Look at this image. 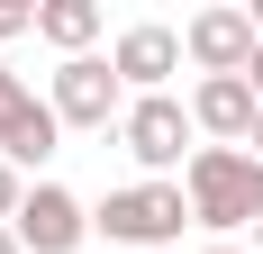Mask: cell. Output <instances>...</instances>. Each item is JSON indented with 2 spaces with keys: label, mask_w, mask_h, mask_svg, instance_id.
<instances>
[{
  "label": "cell",
  "mask_w": 263,
  "mask_h": 254,
  "mask_svg": "<svg viewBox=\"0 0 263 254\" xmlns=\"http://www.w3.org/2000/svg\"><path fill=\"white\" fill-rule=\"evenodd\" d=\"M182 191H191V218L218 227V236L263 218V164H254V146H200L191 173H182Z\"/></svg>",
  "instance_id": "obj_1"
},
{
  "label": "cell",
  "mask_w": 263,
  "mask_h": 254,
  "mask_svg": "<svg viewBox=\"0 0 263 254\" xmlns=\"http://www.w3.org/2000/svg\"><path fill=\"white\" fill-rule=\"evenodd\" d=\"M91 227H100L109 245H173V236L200 227V218H191L182 182H127V191H109V200L91 209Z\"/></svg>",
  "instance_id": "obj_2"
},
{
  "label": "cell",
  "mask_w": 263,
  "mask_h": 254,
  "mask_svg": "<svg viewBox=\"0 0 263 254\" xmlns=\"http://www.w3.org/2000/svg\"><path fill=\"white\" fill-rule=\"evenodd\" d=\"M191 127H200V118H191L173 91H155V100H127V118H118V146H127L145 173H173V164L191 173V154H200V146H191Z\"/></svg>",
  "instance_id": "obj_3"
},
{
  "label": "cell",
  "mask_w": 263,
  "mask_h": 254,
  "mask_svg": "<svg viewBox=\"0 0 263 254\" xmlns=\"http://www.w3.org/2000/svg\"><path fill=\"white\" fill-rule=\"evenodd\" d=\"M46 100H54L64 127H109V118H127V82H118V64H100V55H73V64H54Z\"/></svg>",
  "instance_id": "obj_4"
},
{
  "label": "cell",
  "mask_w": 263,
  "mask_h": 254,
  "mask_svg": "<svg viewBox=\"0 0 263 254\" xmlns=\"http://www.w3.org/2000/svg\"><path fill=\"white\" fill-rule=\"evenodd\" d=\"M54 146H64V118H54V100H36V91H27L9 64H0V154L27 173V164H46Z\"/></svg>",
  "instance_id": "obj_5"
},
{
  "label": "cell",
  "mask_w": 263,
  "mask_h": 254,
  "mask_svg": "<svg viewBox=\"0 0 263 254\" xmlns=\"http://www.w3.org/2000/svg\"><path fill=\"white\" fill-rule=\"evenodd\" d=\"M182 46H191V64H200V82H218V73H245V64H254L263 27H254V9H200V19L182 27Z\"/></svg>",
  "instance_id": "obj_6"
},
{
  "label": "cell",
  "mask_w": 263,
  "mask_h": 254,
  "mask_svg": "<svg viewBox=\"0 0 263 254\" xmlns=\"http://www.w3.org/2000/svg\"><path fill=\"white\" fill-rule=\"evenodd\" d=\"M82 236H100L91 209H82L64 182H36L27 209H18V245H27V254H82Z\"/></svg>",
  "instance_id": "obj_7"
},
{
  "label": "cell",
  "mask_w": 263,
  "mask_h": 254,
  "mask_svg": "<svg viewBox=\"0 0 263 254\" xmlns=\"http://www.w3.org/2000/svg\"><path fill=\"white\" fill-rule=\"evenodd\" d=\"M191 118H200V136H218V146H254V118H263V91L245 73H218L191 91Z\"/></svg>",
  "instance_id": "obj_8"
},
{
  "label": "cell",
  "mask_w": 263,
  "mask_h": 254,
  "mask_svg": "<svg viewBox=\"0 0 263 254\" xmlns=\"http://www.w3.org/2000/svg\"><path fill=\"white\" fill-rule=\"evenodd\" d=\"M182 55H191V46L173 37V27H155V19H145V27H127V37H118V55H109V64H118V82H127L136 100H155L163 82L182 73Z\"/></svg>",
  "instance_id": "obj_9"
},
{
  "label": "cell",
  "mask_w": 263,
  "mask_h": 254,
  "mask_svg": "<svg viewBox=\"0 0 263 254\" xmlns=\"http://www.w3.org/2000/svg\"><path fill=\"white\" fill-rule=\"evenodd\" d=\"M36 37L64 46V64L91 55V37H100V0H36Z\"/></svg>",
  "instance_id": "obj_10"
},
{
  "label": "cell",
  "mask_w": 263,
  "mask_h": 254,
  "mask_svg": "<svg viewBox=\"0 0 263 254\" xmlns=\"http://www.w3.org/2000/svg\"><path fill=\"white\" fill-rule=\"evenodd\" d=\"M18 209H27V182H18V164L0 154V227H18Z\"/></svg>",
  "instance_id": "obj_11"
},
{
  "label": "cell",
  "mask_w": 263,
  "mask_h": 254,
  "mask_svg": "<svg viewBox=\"0 0 263 254\" xmlns=\"http://www.w3.org/2000/svg\"><path fill=\"white\" fill-rule=\"evenodd\" d=\"M27 27H36V0H0V46H9V37H27Z\"/></svg>",
  "instance_id": "obj_12"
},
{
  "label": "cell",
  "mask_w": 263,
  "mask_h": 254,
  "mask_svg": "<svg viewBox=\"0 0 263 254\" xmlns=\"http://www.w3.org/2000/svg\"><path fill=\"white\" fill-rule=\"evenodd\" d=\"M0 254H27V245H18V227H0Z\"/></svg>",
  "instance_id": "obj_13"
},
{
  "label": "cell",
  "mask_w": 263,
  "mask_h": 254,
  "mask_svg": "<svg viewBox=\"0 0 263 254\" xmlns=\"http://www.w3.org/2000/svg\"><path fill=\"white\" fill-rule=\"evenodd\" d=\"M245 82H254V91H263V46H254V64H245Z\"/></svg>",
  "instance_id": "obj_14"
},
{
  "label": "cell",
  "mask_w": 263,
  "mask_h": 254,
  "mask_svg": "<svg viewBox=\"0 0 263 254\" xmlns=\"http://www.w3.org/2000/svg\"><path fill=\"white\" fill-rule=\"evenodd\" d=\"M254 164H263V118H254Z\"/></svg>",
  "instance_id": "obj_15"
},
{
  "label": "cell",
  "mask_w": 263,
  "mask_h": 254,
  "mask_svg": "<svg viewBox=\"0 0 263 254\" xmlns=\"http://www.w3.org/2000/svg\"><path fill=\"white\" fill-rule=\"evenodd\" d=\"M254 254H263V218H254Z\"/></svg>",
  "instance_id": "obj_16"
},
{
  "label": "cell",
  "mask_w": 263,
  "mask_h": 254,
  "mask_svg": "<svg viewBox=\"0 0 263 254\" xmlns=\"http://www.w3.org/2000/svg\"><path fill=\"white\" fill-rule=\"evenodd\" d=\"M209 254H236V245H209Z\"/></svg>",
  "instance_id": "obj_17"
}]
</instances>
